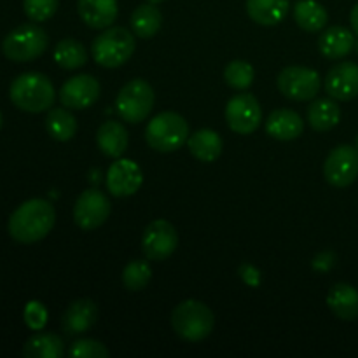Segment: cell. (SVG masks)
I'll list each match as a JSON object with an SVG mask.
<instances>
[{"label": "cell", "instance_id": "1", "mask_svg": "<svg viewBox=\"0 0 358 358\" xmlns=\"http://www.w3.org/2000/svg\"><path fill=\"white\" fill-rule=\"evenodd\" d=\"M56 222L55 206L41 198L28 199L9 217L7 229L13 240L20 243H35L51 233Z\"/></svg>", "mask_w": 358, "mask_h": 358}, {"label": "cell", "instance_id": "2", "mask_svg": "<svg viewBox=\"0 0 358 358\" xmlns=\"http://www.w3.org/2000/svg\"><path fill=\"white\" fill-rule=\"evenodd\" d=\"M9 96L20 110L38 114L52 107L56 93L49 77L38 72H27L13 80L9 87Z\"/></svg>", "mask_w": 358, "mask_h": 358}, {"label": "cell", "instance_id": "3", "mask_svg": "<svg viewBox=\"0 0 358 358\" xmlns=\"http://www.w3.org/2000/svg\"><path fill=\"white\" fill-rule=\"evenodd\" d=\"M213 325L215 318L212 310L201 301H184L171 313V327L185 341H203L212 334Z\"/></svg>", "mask_w": 358, "mask_h": 358}, {"label": "cell", "instance_id": "4", "mask_svg": "<svg viewBox=\"0 0 358 358\" xmlns=\"http://www.w3.org/2000/svg\"><path fill=\"white\" fill-rule=\"evenodd\" d=\"M135 34L122 27H108L93 41L91 51L98 65L105 69H117L124 65L135 52Z\"/></svg>", "mask_w": 358, "mask_h": 358}, {"label": "cell", "instance_id": "5", "mask_svg": "<svg viewBox=\"0 0 358 358\" xmlns=\"http://www.w3.org/2000/svg\"><path fill=\"white\" fill-rule=\"evenodd\" d=\"M189 138V124L177 112H161L145 128V140L157 152H175Z\"/></svg>", "mask_w": 358, "mask_h": 358}, {"label": "cell", "instance_id": "6", "mask_svg": "<svg viewBox=\"0 0 358 358\" xmlns=\"http://www.w3.org/2000/svg\"><path fill=\"white\" fill-rule=\"evenodd\" d=\"M49 37L38 24L27 23L14 28L2 41V52L10 62H31L44 55Z\"/></svg>", "mask_w": 358, "mask_h": 358}, {"label": "cell", "instance_id": "7", "mask_svg": "<svg viewBox=\"0 0 358 358\" xmlns=\"http://www.w3.org/2000/svg\"><path fill=\"white\" fill-rule=\"evenodd\" d=\"M154 90L147 80L133 79L121 87L115 98V108L122 121L136 124L149 117L154 107Z\"/></svg>", "mask_w": 358, "mask_h": 358}, {"label": "cell", "instance_id": "8", "mask_svg": "<svg viewBox=\"0 0 358 358\" xmlns=\"http://www.w3.org/2000/svg\"><path fill=\"white\" fill-rule=\"evenodd\" d=\"M276 84L280 93L289 100L306 101L317 96L320 91V73L308 66H285L278 73Z\"/></svg>", "mask_w": 358, "mask_h": 358}, {"label": "cell", "instance_id": "9", "mask_svg": "<svg viewBox=\"0 0 358 358\" xmlns=\"http://www.w3.org/2000/svg\"><path fill=\"white\" fill-rule=\"evenodd\" d=\"M227 126L238 135H250L261 126L262 110L257 98L250 93H240L226 105Z\"/></svg>", "mask_w": 358, "mask_h": 358}, {"label": "cell", "instance_id": "10", "mask_svg": "<svg viewBox=\"0 0 358 358\" xmlns=\"http://www.w3.org/2000/svg\"><path fill=\"white\" fill-rule=\"evenodd\" d=\"M178 247L177 229L168 220H154L142 234V252L149 261H166Z\"/></svg>", "mask_w": 358, "mask_h": 358}, {"label": "cell", "instance_id": "11", "mask_svg": "<svg viewBox=\"0 0 358 358\" xmlns=\"http://www.w3.org/2000/svg\"><path fill=\"white\" fill-rule=\"evenodd\" d=\"M325 180L334 187H348L358 177V149L339 145L327 156L324 164Z\"/></svg>", "mask_w": 358, "mask_h": 358}, {"label": "cell", "instance_id": "12", "mask_svg": "<svg viewBox=\"0 0 358 358\" xmlns=\"http://www.w3.org/2000/svg\"><path fill=\"white\" fill-rule=\"evenodd\" d=\"M110 201L107 196L96 189H87L77 198L73 205V220L84 231H93L105 224L110 215Z\"/></svg>", "mask_w": 358, "mask_h": 358}, {"label": "cell", "instance_id": "13", "mask_svg": "<svg viewBox=\"0 0 358 358\" xmlns=\"http://www.w3.org/2000/svg\"><path fill=\"white\" fill-rule=\"evenodd\" d=\"M100 96V83L90 73H80L66 80L59 90V100L63 107L72 110H83L91 107Z\"/></svg>", "mask_w": 358, "mask_h": 358}, {"label": "cell", "instance_id": "14", "mask_svg": "<svg viewBox=\"0 0 358 358\" xmlns=\"http://www.w3.org/2000/svg\"><path fill=\"white\" fill-rule=\"evenodd\" d=\"M142 170L131 159H117L107 171V189L115 198L133 196L142 187Z\"/></svg>", "mask_w": 358, "mask_h": 358}, {"label": "cell", "instance_id": "15", "mask_svg": "<svg viewBox=\"0 0 358 358\" xmlns=\"http://www.w3.org/2000/svg\"><path fill=\"white\" fill-rule=\"evenodd\" d=\"M325 91L334 100L350 101L358 96V65L345 62L334 65L325 77Z\"/></svg>", "mask_w": 358, "mask_h": 358}, {"label": "cell", "instance_id": "16", "mask_svg": "<svg viewBox=\"0 0 358 358\" xmlns=\"http://www.w3.org/2000/svg\"><path fill=\"white\" fill-rule=\"evenodd\" d=\"M98 320V308L91 299H77L62 317V327L69 336L87 332Z\"/></svg>", "mask_w": 358, "mask_h": 358}, {"label": "cell", "instance_id": "17", "mask_svg": "<svg viewBox=\"0 0 358 358\" xmlns=\"http://www.w3.org/2000/svg\"><path fill=\"white\" fill-rule=\"evenodd\" d=\"M77 10L84 23L94 30L108 28L119 13L117 0H79Z\"/></svg>", "mask_w": 358, "mask_h": 358}, {"label": "cell", "instance_id": "18", "mask_svg": "<svg viewBox=\"0 0 358 358\" xmlns=\"http://www.w3.org/2000/svg\"><path fill=\"white\" fill-rule=\"evenodd\" d=\"M304 121L297 112L289 110V108H278L271 112L269 117L266 119V131L271 138L289 142L296 140L297 136L303 135Z\"/></svg>", "mask_w": 358, "mask_h": 358}, {"label": "cell", "instance_id": "19", "mask_svg": "<svg viewBox=\"0 0 358 358\" xmlns=\"http://www.w3.org/2000/svg\"><path fill=\"white\" fill-rule=\"evenodd\" d=\"M355 48V37L345 27H331L318 38V49L329 59H339L348 56Z\"/></svg>", "mask_w": 358, "mask_h": 358}, {"label": "cell", "instance_id": "20", "mask_svg": "<svg viewBox=\"0 0 358 358\" xmlns=\"http://www.w3.org/2000/svg\"><path fill=\"white\" fill-rule=\"evenodd\" d=\"M98 149L107 157L119 159L128 149V131L119 121H105L96 133Z\"/></svg>", "mask_w": 358, "mask_h": 358}, {"label": "cell", "instance_id": "21", "mask_svg": "<svg viewBox=\"0 0 358 358\" xmlns=\"http://www.w3.org/2000/svg\"><path fill=\"white\" fill-rule=\"evenodd\" d=\"M327 306L341 320H357L358 290L348 283H336L327 294Z\"/></svg>", "mask_w": 358, "mask_h": 358}, {"label": "cell", "instance_id": "22", "mask_svg": "<svg viewBox=\"0 0 358 358\" xmlns=\"http://www.w3.org/2000/svg\"><path fill=\"white\" fill-rule=\"evenodd\" d=\"M290 10L289 0H247V14L262 27L282 23Z\"/></svg>", "mask_w": 358, "mask_h": 358}, {"label": "cell", "instance_id": "23", "mask_svg": "<svg viewBox=\"0 0 358 358\" xmlns=\"http://www.w3.org/2000/svg\"><path fill=\"white\" fill-rule=\"evenodd\" d=\"M189 152L201 163H213L222 154V138L213 129H199L187 138Z\"/></svg>", "mask_w": 358, "mask_h": 358}, {"label": "cell", "instance_id": "24", "mask_svg": "<svg viewBox=\"0 0 358 358\" xmlns=\"http://www.w3.org/2000/svg\"><path fill=\"white\" fill-rule=\"evenodd\" d=\"M129 24H131L135 37L152 38L163 24V14L159 13L156 3H143L133 10Z\"/></svg>", "mask_w": 358, "mask_h": 358}, {"label": "cell", "instance_id": "25", "mask_svg": "<svg viewBox=\"0 0 358 358\" xmlns=\"http://www.w3.org/2000/svg\"><path fill=\"white\" fill-rule=\"evenodd\" d=\"M294 20L303 30L320 31L327 24L329 14L317 0H297L294 3Z\"/></svg>", "mask_w": 358, "mask_h": 358}, {"label": "cell", "instance_id": "26", "mask_svg": "<svg viewBox=\"0 0 358 358\" xmlns=\"http://www.w3.org/2000/svg\"><path fill=\"white\" fill-rule=\"evenodd\" d=\"M63 355H65V345L62 338L51 332L31 336L23 346V357L27 358H62Z\"/></svg>", "mask_w": 358, "mask_h": 358}, {"label": "cell", "instance_id": "27", "mask_svg": "<svg viewBox=\"0 0 358 358\" xmlns=\"http://www.w3.org/2000/svg\"><path fill=\"white\" fill-rule=\"evenodd\" d=\"M339 119H341L339 105L331 98L315 100L308 108V122L315 131H329L338 126Z\"/></svg>", "mask_w": 358, "mask_h": 358}, {"label": "cell", "instance_id": "28", "mask_svg": "<svg viewBox=\"0 0 358 358\" xmlns=\"http://www.w3.org/2000/svg\"><path fill=\"white\" fill-rule=\"evenodd\" d=\"M45 129L51 138L58 142H69L77 133V119L69 108H51L45 117Z\"/></svg>", "mask_w": 358, "mask_h": 358}, {"label": "cell", "instance_id": "29", "mask_svg": "<svg viewBox=\"0 0 358 358\" xmlns=\"http://www.w3.org/2000/svg\"><path fill=\"white\" fill-rule=\"evenodd\" d=\"M55 62L65 70L80 69L87 62L86 48L76 38H63L55 48Z\"/></svg>", "mask_w": 358, "mask_h": 358}, {"label": "cell", "instance_id": "30", "mask_svg": "<svg viewBox=\"0 0 358 358\" xmlns=\"http://www.w3.org/2000/svg\"><path fill=\"white\" fill-rule=\"evenodd\" d=\"M150 278H152V269H150L147 261H131L126 264L124 271H122V283L131 292H138L149 285Z\"/></svg>", "mask_w": 358, "mask_h": 358}, {"label": "cell", "instance_id": "31", "mask_svg": "<svg viewBox=\"0 0 358 358\" xmlns=\"http://www.w3.org/2000/svg\"><path fill=\"white\" fill-rule=\"evenodd\" d=\"M254 69L248 62H243V59H234L224 70V79L229 84L233 90L245 91L252 86L254 83Z\"/></svg>", "mask_w": 358, "mask_h": 358}, {"label": "cell", "instance_id": "32", "mask_svg": "<svg viewBox=\"0 0 358 358\" xmlns=\"http://www.w3.org/2000/svg\"><path fill=\"white\" fill-rule=\"evenodd\" d=\"M24 14L35 23L48 21L58 10V0H23Z\"/></svg>", "mask_w": 358, "mask_h": 358}, {"label": "cell", "instance_id": "33", "mask_svg": "<svg viewBox=\"0 0 358 358\" xmlns=\"http://www.w3.org/2000/svg\"><path fill=\"white\" fill-rule=\"evenodd\" d=\"M69 355L76 358H107L110 353L96 339H79L69 350Z\"/></svg>", "mask_w": 358, "mask_h": 358}, {"label": "cell", "instance_id": "34", "mask_svg": "<svg viewBox=\"0 0 358 358\" xmlns=\"http://www.w3.org/2000/svg\"><path fill=\"white\" fill-rule=\"evenodd\" d=\"M24 322L34 331H41L45 325V322H48V311H45V308L38 301H31L24 308Z\"/></svg>", "mask_w": 358, "mask_h": 358}, {"label": "cell", "instance_id": "35", "mask_svg": "<svg viewBox=\"0 0 358 358\" xmlns=\"http://www.w3.org/2000/svg\"><path fill=\"white\" fill-rule=\"evenodd\" d=\"M240 275H241V278L245 280V283H248V285L257 287L259 283H261V273H259L254 266L243 264L240 268Z\"/></svg>", "mask_w": 358, "mask_h": 358}, {"label": "cell", "instance_id": "36", "mask_svg": "<svg viewBox=\"0 0 358 358\" xmlns=\"http://www.w3.org/2000/svg\"><path fill=\"white\" fill-rule=\"evenodd\" d=\"M350 23H352L353 31L358 35V3L352 9V14H350Z\"/></svg>", "mask_w": 358, "mask_h": 358}, {"label": "cell", "instance_id": "37", "mask_svg": "<svg viewBox=\"0 0 358 358\" xmlns=\"http://www.w3.org/2000/svg\"><path fill=\"white\" fill-rule=\"evenodd\" d=\"M147 2H150V3H161V2H164V0H147Z\"/></svg>", "mask_w": 358, "mask_h": 358}, {"label": "cell", "instance_id": "38", "mask_svg": "<svg viewBox=\"0 0 358 358\" xmlns=\"http://www.w3.org/2000/svg\"><path fill=\"white\" fill-rule=\"evenodd\" d=\"M2 121H3V119H2V112H0V129H2Z\"/></svg>", "mask_w": 358, "mask_h": 358}, {"label": "cell", "instance_id": "39", "mask_svg": "<svg viewBox=\"0 0 358 358\" xmlns=\"http://www.w3.org/2000/svg\"><path fill=\"white\" fill-rule=\"evenodd\" d=\"M357 149H358V136H357Z\"/></svg>", "mask_w": 358, "mask_h": 358}]
</instances>
